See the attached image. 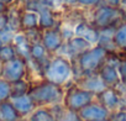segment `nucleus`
<instances>
[{"label": "nucleus", "instance_id": "1", "mask_svg": "<svg viewBox=\"0 0 126 121\" xmlns=\"http://www.w3.org/2000/svg\"><path fill=\"white\" fill-rule=\"evenodd\" d=\"M42 79L66 88L74 80L72 60L62 54H53L42 69Z\"/></svg>", "mask_w": 126, "mask_h": 121}, {"label": "nucleus", "instance_id": "2", "mask_svg": "<svg viewBox=\"0 0 126 121\" xmlns=\"http://www.w3.org/2000/svg\"><path fill=\"white\" fill-rule=\"evenodd\" d=\"M108 54L109 52L99 45H94L79 54L76 59L72 60L74 67V80L83 76L98 73L103 64L106 62Z\"/></svg>", "mask_w": 126, "mask_h": 121}, {"label": "nucleus", "instance_id": "3", "mask_svg": "<svg viewBox=\"0 0 126 121\" xmlns=\"http://www.w3.org/2000/svg\"><path fill=\"white\" fill-rule=\"evenodd\" d=\"M64 87L53 84L45 79L32 80L29 90V95L36 104V106H53L63 103Z\"/></svg>", "mask_w": 126, "mask_h": 121}, {"label": "nucleus", "instance_id": "4", "mask_svg": "<svg viewBox=\"0 0 126 121\" xmlns=\"http://www.w3.org/2000/svg\"><path fill=\"white\" fill-rule=\"evenodd\" d=\"M87 20L95 29L104 30L108 27H116L126 20V16L120 8H112L103 3L89 11V17Z\"/></svg>", "mask_w": 126, "mask_h": 121}, {"label": "nucleus", "instance_id": "5", "mask_svg": "<svg viewBox=\"0 0 126 121\" xmlns=\"http://www.w3.org/2000/svg\"><path fill=\"white\" fill-rule=\"evenodd\" d=\"M64 91V98H63V106L71 111L79 112L83 107L89 105L95 100V94L85 90L84 88L79 87L74 82L68 84Z\"/></svg>", "mask_w": 126, "mask_h": 121}, {"label": "nucleus", "instance_id": "6", "mask_svg": "<svg viewBox=\"0 0 126 121\" xmlns=\"http://www.w3.org/2000/svg\"><path fill=\"white\" fill-rule=\"evenodd\" d=\"M1 78L8 80L9 83L20 80V79H29V64L27 60L16 57L6 63H3L1 68Z\"/></svg>", "mask_w": 126, "mask_h": 121}, {"label": "nucleus", "instance_id": "7", "mask_svg": "<svg viewBox=\"0 0 126 121\" xmlns=\"http://www.w3.org/2000/svg\"><path fill=\"white\" fill-rule=\"evenodd\" d=\"M64 42H66V40L62 35L59 26L48 29V30H43L41 32V43L43 45V47L47 49V52L51 56L57 54L61 51V48L63 47Z\"/></svg>", "mask_w": 126, "mask_h": 121}, {"label": "nucleus", "instance_id": "8", "mask_svg": "<svg viewBox=\"0 0 126 121\" xmlns=\"http://www.w3.org/2000/svg\"><path fill=\"white\" fill-rule=\"evenodd\" d=\"M93 45L89 43L87 40L78 37V36H73L69 40H67L63 45V47L61 48V51L57 54H62L67 58H69L71 60L76 59L79 54H82L83 52H85L88 48H90Z\"/></svg>", "mask_w": 126, "mask_h": 121}, {"label": "nucleus", "instance_id": "9", "mask_svg": "<svg viewBox=\"0 0 126 121\" xmlns=\"http://www.w3.org/2000/svg\"><path fill=\"white\" fill-rule=\"evenodd\" d=\"M36 11L38 13V29L41 31L59 26L61 20L58 19L56 9L48 6L47 4H45L42 1L40 4V6L36 9Z\"/></svg>", "mask_w": 126, "mask_h": 121}, {"label": "nucleus", "instance_id": "10", "mask_svg": "<svg viewBox=\"0 0 126 121\" xmlns=\"http://www.w3.org/2000/svg\"><path fill=\"white\" fill-rule=\"evenodd\" d=\"M95 100L98 103H100L110 112L116 111L117 109H120L124 105L122 99L115 88H105L101 93H99L95 96Z\"/></svg>", "mask_w": 126, "mask_h": 121}, {"label": "nucleus", "instance_id": "11", "mask_svg": "<svg viewBox=\"0 0 126 121\" xmlns=\"http://www.w3.org/2000/svg\"><path fill=\"white\" fill-rule=\"evenodd\" d=\"M78 114L83 119V121H99V120L109 119V116H110V111L108 109H105L96 100H94L85 107H83Z\"/></svg>", "mask_w": 126, "mask_h": 121}, {"label": "nucleus", "instance_id": "12", "mask_svg": "<svg viewBox=\"0 0 126 121\" xmlns=\"http://www.w3.org/2000/svg\"><path fill=\"white\" fill-rule=\"evenodd\" d=\"M74 36L82 37L94 46L99 40V30L95 29L87 19H82L74 24Z\"/></svg>", "mask_w": 126, "mask_h": 121}, {"label": "nucleus", "instance_id": "13", "mask_svg": "<svg viewBox=\"0 0 126 121\" xmlns=\"http://www.w3.org/2000/svg\"><path fill=\"white\" fill-rule=\"evenodd\" d=\"M76 84H78L79 87L84 88L85 90L95 94V96L101 93L105 88H108L104 82L101 80L100 76L98 73H93V74H88V76H83V77H79L78 79L74 80Z\"/></svg>", "mask_w": 126, "mask_h": 121}, {"label": "nucleus", "instance_id": "14", "mask_svg": "<svg viewBox=\"0 0 126 121\" xmlns=\"http://www.w3.org/2000/svg\"><path fill=\"white\" fill-rule=\"evenodd\" d=\"M98 74L100 76L101 80L108 88H114L120 83V76L117 72V66L110 62H106L103 64V67L99 69Z\"/></svg>", "mask_w": 126, "mask_h": 121}, {"label": "nucleus", "instance_id": "15", "mask_svg": "<svg viewBox=\"0 0 126 121\" xmlns=\"http://www.w3.org/2000/svg\"><path fill=\"white\" fill-rule=\"evenodd\" d=\"M10 101H11V104L14 105V107L16 109V111L19 112V115L22 119H26L37 107L29 94L21 95V96H14V98L10 99Z\"/></svg>", "mask_w": 126, "mask_h": 121}, {"label": "nucleus", "instance_id": "16", "mask_svg": "<svg viewBox=\"0 0 126 121\" xmlns=\"http://www.w3.org/2000/svg\"><path fill=\"white\" fill-rule=\"evenodd\" d=\"M52 56L47 52V49L43 47V45L41 43V41L37 42H32L31 43V49H30V58L31 60L41 68V71L43 69V67L47 64V62L49 60Z\"/></svg>", "mask_w": 126, "mask_h": 121}, {"label": "nucleus", "instance_id": "17", "mask_svg": "<svg viewBox=\"0 0 126 121\" xmlns=\"http://www.w3.org/2000/svg\"><path fill=\"white\" fill-rule=\"evenodd\" d=\"M38 29V13L21 6L20 14V31L26 32Z\"/></svg>", "mask_w": 126, "mask_h": 121}, {"label": "nucleus", "instance_id": "18", "mask_svg": "<svg viewBox=\"0 0 126 121\" xmlns=\"http://www.w3.org/2000/svg\"><path fill=\"white\" fill-rule=\"evenodd\" d=\"M13 45L17 52V56L26 59L27 62L31 60L30 58V49H31V42L30 40L27 38V36L25 35V32L22 31H19L15 33L14 36V41H13Z\"/></svg>", "mask_w": 126, "mask_h": 121}, {"label": "nucleus", "instance_id": "19", "mask_svg": "<svg viewBox=\"0 0 126 121\" xmlns=\"http://www.w3.org/2000/svg\"><path fill=\"white\" fill-rule=\"evenodd\" d=\"M114 31H115V27H108L104 30H99V40H98L96 45L105 48L109 53L117 52V49L114 45Z\"/></svg>", "mask_w": 126, "mask_h": 121}, {"label": "nucleus", "instance_id": "20", "mask_svg": "<svg viewBox=\"0 0 126 121\" xmlns=\"http://www.w3.org/2000/svg\"><path fill=\"white\" fill-rule=\"evenodd\" d=\"M26 120L27 121H57V117L49 106H38L26 117Z\"/></svg>", "mask_w": 126, "mask_h": 121}, {"label": "nucleus", "instance_id": "21", "mask_svg": "<svg viewBox=\"0 0 126 121\" xmlns=\"http://www.w3.org/2000/svg\"><path fill=\"white\" fill-rule=\"evenodd\" d=\"M49 107L56 114L57 121H83V119L79 116L78 112L66 109L64 106H63V104L53 105V106H49Z\"/></svg>", "mask_w": 126, "mask_h": 121}, {"label": "nucleus", "instance_id": "22", "mask_svg": "<svg viewBox=\"0 0 126 121\" xmlns=\"http://www.w3.org/2000/svg\"><path fill=\"white\" fill-rule=\"evenodd\" d=\"M114 45L119 53H126V20L115 27Z\"/></svg>", "mask_w": 126, "mask_h": 121}, {"label": "nucleus", "instance_id": "23", "mask_svg": "<svg viewBox=\"0 0 126 121\" xmlns=\"http://www.w3.org/2000/svg\"><path fill=\"white\" fill-rule=\"evenodd\" d=\"M22 117L19 115L11 101L0 104V121H21Z\"/></svg>", "mask_w": 126, "mask_h": 121}, {"label": "nucleus", "instance_id": "24", "mask_svg": "<svg viewBox=\"0 0 126 121\" xmlns=\"http://www.w3.org/2000/svg\"><path fill=\"white\" fill-rule=\"evenodd\" d=\"M11 84V98L14 96H21L29 94L30 87H31V80L30 79H20L16 82L10 83Z\"/></svg>", "mask_w": 126, "mask_h": 121}, {"label": "nucleus", "instance_id": "25", "mask_svg": "<svg viewBox=\"0 0 126 121\" xmlns=\"http://www.w3.org/2000/svg\"><path fill=\"white\" fill-rule=\"evenodd\" d=\"M16 57H17V52H16L13 43L0 46V62L1 63H6V62H9V60H11Z\"/></svg>", "mask_w": 126, "mask_h": 121}, {"label": "nucleus", "instance_id": "26", "mask_svg": "<svg viewBox=\"0 0 126 121\" xmlns=\"http://www.w3.org/2000/svg\"><path fill=\"white\" fill-rule=\"evenodd\" d=\"M11 99V84L0 77V104Z\"/></svg>", "mask_w": 126, "mask_h": 121}, {"label": "nucleus", "instance_id": "27", "mask_svg": "<svg viewBox=\"0 0 126 121\" xmlns=\"http://www.w3.org/2000/svg\"><path fill=\"white\" fill-rule=\"evenodd\" d=\"M117 72L120 76V82L126 85V53H120V59L117 63Z\"/></svg>", "mask_w": 126, "mask_h": 121}, {"label": "nucleus", "instance_id": "28", "mask_svg": "<svg viewBox=\"0 0 126 121\" xmlns=\"http://www.w3.org/2000/svg\"><path fill=\"white\" fill-rule=\"evenodd\" d=\"M15 33L16 32H14L9 27L3 29L1 31H0V46H1V45H8V43H13Z\"/></svg>", "mask_w": 126, "mask_h": 121}, {"label": "nucleus", "instance_id": "29", "mask_svg": "<svg viewBox=\"0 0 126 121\" xmlns=\"http://www.w3.org/2000/svg\"><path fill=\"white\" fill-rule=\"evenodd\" d=\"M100 4H103V0H78L79 9H84L88 11L93 10L94 8H96Z\"/></svg>", "mask_w": 126, "mask_h": 121}, {"label": "nucleus", "instance_id": "30", "mask_svg": "<svg viewBox=\"0 0 126 121\" xmlns=\"http://www.w3.org/2000/svg\"><path fill=\"white\" fill-rule=\"evenodd\" d=\"M61 6L67 8V9H79L78 6V0H62Z\"/></svg>", "mask_w": 126, "mask_h": 121}, {"label": "nucleus", "instance_id": "31", "mask_svg": "<svg viewBox=\"0 0 126 121\" xmlns=\"http://www.w3.org/2000/svg\"><path fill=\"white\" fill-rule=\"evenodd\" d=\"M6 26H8V15H6V11H5V13L0 14V31L3 29H5Z\"/></svg>", "mask_w": 126, "mask_h": 121}, {"label": "nucleus", "instance_id": "32", "mask_svg": "<svg viewBox=\"0 0 126 121\" xmlns=\"http://www.w3.org/2000/svg\"><path fill=\"white\" fill-rule=\"evenodd\" d=\"M103 3L106 5H110L112 8H120L122 0H103Z\"/></svg>", "mask_w": 126, "mask_h": 121}, {"label": "nucleus", "instance_id": "33", "mask_svg": "<svg viewBox=\"0 0 126 121\" xmlns=\"http://www.w3.org/2000/svg\"><path fill=\"white\" fill-rule=\"evenodd\" d=\"M42 1L45 4H47L48 6L56 9L57 6H61V3H62V0H42Z\"/></svg>", "mask_w": 126, "mask_h": 121}, {"label": "nucleus", "instance_id": "34", "mask_svg": "<svg viewBox=\"0 0 126 121\" xmlns=\"http://www.w3.org/2000/svg\"><path fill=\"white\" fill-rule=\"evenodd\" d=\"M0 3L4 4L5 6H10V5H14L15 3H19L17 0H0Z\"/></svg>", "mask_w": 126, "mask_h": 121}, {"label": "nucleus", "instance_id": "35", "mask_svg": "<svg viewBox=\"0 0 126 121\" xmlns=\"http://www.w3.org/2000/svg\"><path fill=\"white\" fill-rule=\"evenodd\" d=\"M1 68H3V63L0 62V77H1Z\"/></svg>", "mask_w": 126, "mask_h": 121}, {"label": "nucleus", "instance_id": "36", "mask_svg": "<svg viewBox=\"0 0 126 121\" xmlns=\"http://www.w3.org/2000/svg\"><path fill=\"white\" fill-rule=\"evenodd\" d=\"M99 121H110V119H104V120H99Z\"/></svg>", "mask_w": 126, "mask_h": 121}, {"label": "nucleus", "instance_id": "37", "mask_svg": "<svg viewBox=\"0 0 126 121\" xmlns=\"http://www.w3.org/2000/svg\"><path fill=\"white\" fill-rule=\"evenodd\" d=\"M124 106H125V109H126V104H124Z\"/></svg>", "mask_w": 126, "mask_h": 121}, {"label": "nucleus", "instance_id": "38", "mask_svg": "<svg viewBox=\"0 0 126 121\" xmlns=\"http://www.w3.org/2000/svg\"><path fill=\"white\" fill-rule=\"evenodd\" d=\"M17 1H21V0H17Z\"/></svg>", "mask_w": 126, "mask_h": 121}]
</instances>
